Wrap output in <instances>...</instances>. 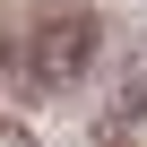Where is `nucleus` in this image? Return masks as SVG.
<instances>
[{
    "instance_id": "f257e3e1",
    "label": "nucleus",
    "mask_w": 147,
    "mask_h": 147,
    "mask_svg": "<svg viewBox=\"0 0 147 147\" xmlns=\"http://www.w3.org/2000/svg\"><path fill=\"white\" fill-rule=\"evenodd\" d=\"M26 69H35L43 87H61V78H78V69H87V26H78V18H61V26H43V35H35V52H26Z\"/></svg>"
}]
</instances>
